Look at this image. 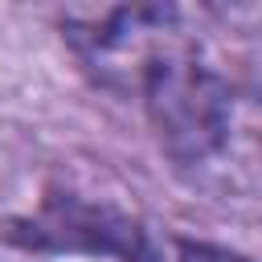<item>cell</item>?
<instances>
[{"mask_svg": "<svg viewBox=\"0 0 262 262\" xmlns=\"http://www.w3.org/2000/svg\"><path fill=\"white\" fill-rule=\"evenodd\" d=\"M135 98L143 102L160 147L180 168H205L221 160L237 135L242 94L205 57L201 37L172 53Z\"/></svg>", "mask_w": 262, "mask_h": 262, "instance_id": "cell-1", "label": "cell"}, {"mask_svg": "<svg viewBox=\"0 0 262 262\" xmlns=\"http://www.w3.org/2000/svg\"><path fill=\"white\" fill-rule=\"evenodd\" d=\"M61 37L82 70L115 94H139L172 53L196 41L188 12L176 4L70 8L61 16Z\"/></svg>", "mask_w": 262, "mask_h": 262, "instance_id": "cell-2", "label": "cell"}, {"mask_svg": "<svg viewBox=\"0 0 262 262\" xmlns=\"http://www.w3.org/2000/svg\"><path fill=\"white\" fill-rule=\"evenodd\" d=\"M131 262H250V258L188 237H143Z\"/></svg>", "mask_w": 262, "mask_h": 262, "instance_id": "cell-3", "label": "cell"}]
</instances>
